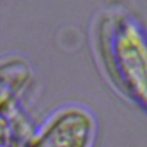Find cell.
<instances>
[{
    "label": "cell",
    "instance_id": "cell-1",
    "mask_svg": "<svg viewBox=\"0 0 147 147\" xmlns=\"http://www.w3.org/2000/svg\"><path fill=\"white\" fill-rule=\"evenodd\" d=\"M103 51L106 67L118 90L147 113V30L121 16L110 25Z\"/></svg>",
    "mask_w": 147,
    "mask_h": 147
},
{
    "label": "cell",
    "instance_id": "cell-2",
    "mask_svg": "<svg viewBox=\"0 0 147 147\" xmlns=\"http://www.w3.org/2000/svg\"><path fill=\"white\" fill-rule=\"evenodd\" d=\"M98 132V119L91 109L69 105L53 113L23 147H95Z\"/></svg>",
    "mask_w": 147,
    "mask_h": 147
},
{
    "label": "cell",
    "instance_id": "cell-3",
    "mask_svg": "<svg viewBox=\"0 0 147 147\" xmlns=\"http://www.w3.org/2000/svg\"><path fill=\"white\" fill-rule=\"evenodd\" d=\"M29 137L21 125H15L5 115L0 116V147H23Z\"/></svg>",
    "mask_w": 147,
    "mask_h": 147
}]
</instances>
